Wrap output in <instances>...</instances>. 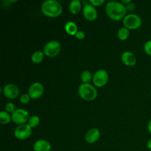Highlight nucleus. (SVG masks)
<instances>
[{"label": "nucleus", "instance_id": "obj_14", "mask_svg": "<svg viewBox=\"0 0 151 151\" xmlns=\"http://www.w3.org/2000/svg\"><path fill=\"white\" fill-rule=\"evenodd\" d=\"M34 151H50L51 145L47 140L39 139L33 145Z\"/></svg>", "mask_w": 151, "mask_h": 151}, {"label": "nucleus", "instance_id": "obj_2", "mask_svg": "<svg viewBox=\"0 0 151 151\" xmlns=\"http://www.w3.org/2000/svg\"><path fill=\"white\" fill-rule=\"evenodd\" d=\"M41 11L48 17L55 18L61 14L62 6L55 0H47L41 4Z\"/></svg>", "mask_w": 151, "mask_h": 151}, {"label": "nucleus", "instance_id": "obj_5", "mask_svg": "<svg viewBox=\"0 0 151 151\" xmlns=\"http://www.w3.org/2000/svg\"><path fill=\"white\" fill-rule=\"evenodd\" d=\"M61 50V45L60 43L55 40H52L45 44L44 47V55L50 58H53L57 56L60 53Z\"/></svg>", "mask_w": 151, "mask_h": 151}, {"label": "nucleus", "instance_id": "obj_29", "mask_svg": "<svg viewBox=\"0 0 151 151\" xmlns=\"http://www.w3.org/2000/svg\"><path fill=\"white\" fill-rule=\"evenodd\" d=\"M147 147H148L149 150H151V139H150L148 140V142H147Z\"/></svg>", "mask_w": 151, "mask_h": 151}, {"label": "nucleus", "instance_id": "obj_16", "mask_svg": "<svg viewBox=\"0 0 151 151\" xmlns=\"http://www.w3.org/2000/svg\"><path fill=\"white\" fill-rule=\"evenodd\" d=\"M64 29L65 31H66L69 35H75L77 32H78V26H77V24L75 22H72V21L67 22L65 24Z\"/></svg>", "mask_w": 151, "mask_h": 151}, {"label": "nucleus", "instance_id": "obj_22", "mask_svg": "<svg viewBox=\"0 0 151 151\" xmlns=\"http://www.w3.org/2000/svg\"><path fill=\"white\" fill-rule=\"evenodd\" d=\"M4 109H5V111L8 112L9 114H13L16 110L15 109V105L12 103H7L4 106Z\"/></svg>", "mask_w": 151, "mask_h": 151}, {"label": "nucleus", "instance_id": "obj_19", "mask_svg": "<svg viewBox=\"0 0 151 151\" xmlns=\"http://www.w3.org/2000/svg\"><path fill=\"white\" fill-rule=\"evenodd\" d=\"M117 35H118V38H119V39L122 40V41H125V40H126L130 35L129 29H127V28L125 27H121L120 29L118 30Z\"/></svg>", "mask_w": 151, "mask_h": 151}, {"label": "nucleus", "instance_id": "obj_26", "mask_svg": "<svg viewBox=\"0 0 151 151\" xmlns=\"http://www.w3.org/2000/svg\"><path fill=\"white\" fill-rule=\"evenodd\" d=\"M75 37H76L78 39H83L84 38L86 37V35L85 33H84V32H83V31H78V32L76 33V35H75Z\"/></svg>", "mask_w": 151, "mask_h": 151}, {"label": "nucleus", "instance_id": "obj_7", "mask_svg": "<svg viewBox=\"0 0 151 151\" xmlns=\"http://www.w3.org/2000/svg\"><path fill=\"white\" fill-rule=\"evenodd\" d=\"M93 83L97 87H103L109 81V74L104 69H99L93 75Z\"/></svg>", "mask_w": 151, "mask_h": 151}, {"label": "nucleus", "instance_id": "obj_24", "mask_svg": "<svg viewBox=\"0 0 151 151\" xmlns=\"http://www.w3.org/2000/svg\"><path fill=\"white\" fill-rule=\"evenodd\" d=\"M144 49L145 52L147 53L148 55L151 56V40L146 41V43L145 44L144 46Z\"/></svg>", "mask_w": 151, "mask_h": 151}, {"label": "nucleus", "instance_id": "obj_6", "mask_svg": "<svg viewBox=\"0 0 151 151\" xmlns=\"http://www.w3.org/2000/svg\"><path fill=\"white\" fill-rule=\"evenodd\" d=\"M32 134V128L29 125L22 124L18 125L14 131V136L18 139L23 140L29 138Z\"/></svg>", "mask_w": 151, "mask_h": 151}, {"label": "nucleus", "instance_id": "obj_28", "mask_svg": "<svg viewBox=\"0 0 151 151\" xmlns=\"http://www.w3.org/2000/svg\"><path fill=\"white\" fill-rule=\"evenodd\" d=\"M147 129H148L149 133L151 134V119L149 121L148 124H147Z\"/></svg>", "mask_w": 151, "mask_h": 151}, {"label": "nucleus", "instance_id": "obj_30", "mask_svg": "<svg viewBox=\"0 0 151 151\" xmlns=\"http://www.w3.org/2000/svg\"><path fill=\"white\" fill-rule=\"evenodd\" d=\"M121 2H122V4H129V3H131V0H122Z\"/></svg>", "mask_w": 151, "mask_h": 151}, {"label": "nucleus", "instance_id": "obj_17", "mask_svg": "<svg viewBox=\"0 0 151 151\" xmlns=\"http://www.w3.org/2000/svg\"><path fill=\"white\" fill-rule=\"evenodd\" d=\"M12 119V116H10V114L4 111H1L0 112V123L1 125H7L10 123Z\"/></svg>", "mask_w": 151, "mask_h": 151}, {"label": "nucleus", "instance_id": "obj_12", "mask_svg": "<svg viewBox=\"0 0 151 151\" xmlns=\"http://www.w3.org/2000/svg\"><path fill=\"white\" fill-rule=\"evenodd\" d=\"M100 137V132L97 128H92L88 130L85 136L86 141L89 144L96 142Z\"/></svg>", "mask_w": 151, "mask_h": 151}, {"label": "nucleus", "instance_id": "obj_25", "mask_svg": "<svg viewBox=\"0 0 151 151\" xmlns=\"http://www.w3.org/2000/svg\"><path fill=\"white\" fill-rule=\"evenodd\" d=\"M105 1L104 0H89L88 3L91 4V5L96 6V7H99V6H101L102 4H104Z\"/></svg>", "mask_w": 151, "mask_h": 151}, {"label": "nucleus", "instance_id": "obj_15", "mask_svg": "<svg viewBox=\"0 0 151 151\" xmlns=\"http://www.w3.org/2000/svg\"><path fill=\"white\" fill-rule=\"evenodd\" d=\"M82 9V4L79 0H72L69 4V10L72 14H78Z\"/></svg>", "mask_w": 151, "mask_h": 151}, {"label": "nucleus", "instance_id": "obj_20", "mask_svg": "<svg viewBox=\"0 0 151 151\" xmlns=\"http://www.w3.org/2000/svg\"><path fill=\"white\" fill-rule=\"evenodd\" d=\"M81 80L83 83H88L91 80H93V76L89 71L85 70L81 73Z\"/></svg>", "mask_w": 151, "mask_h": 151}, {"label": "nucleus", "instance_id": "obj_1", "mask_svg": "<svg viewBox=\"0 0 151 151\" xmlns=\"http://www.w3.org/2000/svg\"><path fill=\"white\" fill-rule=\"evenodd\" d=\"M107 16L114 21H119L124 19L126 14V6L119 1H109L106 6Z\"/></svg>", "mask_w": 151, "mask_h": 151}, {"label": "nucleus", "instance_id": "obj_8", "mask_svg": "<svg viewBox=\"0 0 151 151\" xmlns=\"http://www.w3.org/2000/svg\"><path fill=\"white\" fill-rule=\"evenodd\" d=\"M12 120L16 124L22 125L24 124L27 121L29 120V113L27 110L22 109H16L12 114Z\"/></svg>", "mask_w": 151, "mask_h": 151}, {"label": "nucleus", "instance_id": "obj_11", "mask_svg": "<svg viewBox=\"0 0 151 151\" xmlns=\"http://www.w3.org/2000/svg\"><path fill=\"white\" fill-rule=\"evenodd\" d=\"M83 13L86 19L88 21H94L97 19V11L95 7L91 4H88L84 5L83 9Z\"/></svg>", "mask_w": 151, "mask_h": 151}, {"label": "nucleus", "instance_id": "obj_3", "mask_svg": "<svg viewBox=\"0 0 151 151\" xmlns=\"http://www.w3.org/2000/svg\"><path fill=\"white\" fill-rule=\"evenodd\" d=\"M78 94L83 100L92 101L97 97V91L91 84L82 83L78 88Z\"/></svg>", "mask_w": 151, "mask_h": 151}, {"label": "nucleus", "instance_id": "obj_27", "mask_svg": "<svg viewBox=\"0 0 151 151\" xmlns=\"http://www.w3.org/2000/svg\"><path fill=\"white\" fill-rule=\"evenodd\" d=\"M125 6H126L127 10H129V11H133V10H134V9H135L136 7L135 4H134L133 2L129 3V4H126Z\"/></svg>", "mask_w": 151, "mask_h": 151}, {"label": "nucleus", "instance_id": "obj_18", "mask_svg": "<svg viewBox=\"0 0 151 151\" xmlns=\"http://www.w3.org/2000/svg\"><path fill=\"white\" fill-rule=\"evenodd\" d=\"M44 53L41 51H35L31 56L32 61L35 63H39L44 60Z\"/></svg>", "mask_w": 151, "mask_h": 151}, {"label": "nucleus", "instance_id": "obj_10", "mask_svg": "<svg viewBox=\"0 0 151 151\" xmlns=\"http://www.w3.org/2000/svg\"><path fill=\"white\" fill-rule=\"evenodd\" d=\"M3 94L9 99H15L19 96V89L15 84H7L3 88Z\"/></svg>", "mask_w": 151, "mask_h": 151}, {"label": "nucleus", "instance_id": "obj_13", "mask_svg": "<svg viewBox=\"0 0 151 151\" xmlns=\"http://www.w3.org/2000/svg\"><path fill=\"white\" fill-rule=\"evenodd\" d=\"M121 60L124 64L128 66H135L136 63H137L136 56L131 52L129 51H125L122 53V56H121Z\"/></svg>", "mask_w": 151, "mask_h": 151}, {"label": "nucleus", "instance_id": "obj_31", "mask_svg": "<svg viewBox=\"0 0 151 151\" xmlns=\"http://www.w3.org/2000/svg\"><path fill=\"white\" fill-rule=\"evenodd\" d=\"M150 95H151V91H150Z\"/></svg>", "mask_w": 151, "mask_h": 151}, {"label": "nucleus", "instance_id": "obj_9", "mask_svg": "<svg viewBox=\"0 0 151 151\" xmlns=\"http://www.w3.org/2000/svg\"><path fill=\"white\" fill-rule=\"evenodd\" d=\"M44 91V86L41 83H33L28 89V94L32 99H38L43 94Z\"/></svg>", "mask_w": 151, "mask_h": 151}, {"label": "nucleus", "instance_id": "obj_21", "mask_svg": "<svg viewBox=\"0 0 151 151\" xmlns=\"http://www.w3.org/2000/svg\"><path fill=\"white\" fill-rule=\"evenodd\" d=\"M40 123V119L38 116H30L29 118V120H28V125L31 127V128H35V127L38 126Z\"/></svg>", "mask_w": 151, "mask_h": 151}, {"label": "nucleus", "instance_id": "obj_4", "mask_svg": "<svg viewBox=\"0 0 151 151\" xmlns=\"http://www.w3.org/2000/svg\"><path fill=\"white\" fill-rule=\"evenodd\" d=\"M142 19L139 16L131 13L125 16L123 19V26L128 29H136L142 25Z\"/></svg>", "mask_w": 151, "mask_h": 151}, {"label": "nucleus", "instance_id": "obj_23", "mask_svg": "<svg viewBox=\"0 0 151 151\" xmlns=\"http://www.w3.org/2000/svg\"><path fill=\"white\" fill-rule=\"evenodd\" d=\"M30 98L31 97L28 94H24L20 97V102L23 104H27L30 101Z\"/></svg>", "mask_w": 151, "mask_h": 151}]
</instances>
